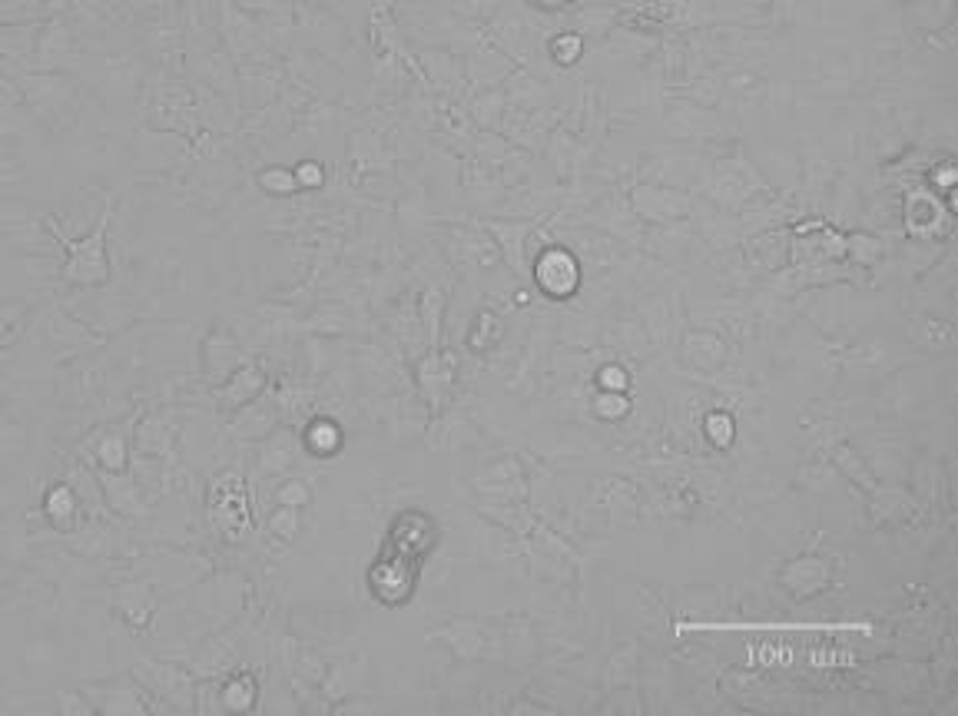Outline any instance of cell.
Instances as JSON below:
<instances>
[{
  "label": "cell",
  "instance_id": "obj_1",
  "mask_svg": "<svg viewBox=\"0 0 958 716\" xmlns=\"http://www.w3.org/2000/svg\"><path fill=\"white\" fill-rule=\"evenodd\" d=\"M528 279L548 299H570L580 289L584 269H580V259L567 246L551 243L535 252V269L528 272Z\"/></svg>",
  "mask_w": 958,
  "mask_h": 716
},
{
  "label": "cell",
  "instance_id": "obj_2",
  "mask_svg": "<svg viewBox=\"0 0 958 716\" xmlns=\"http://www.w3.org/2000/svg\"><path fill=\"white\" fill-rule=\"evenodd\" d=\"M630 206L640 220L647 223H656V226H677L684 220L693 217L697 209V199L684 189H674V186H656V183H643L634 189L630 196Z\"/></svg>",
  "mask_w": 958,
  "mask_h": 716
},
{
  "label": "cell",
  "instance_id": "obj_3",
  "mask_svg": "<svg viewBox=\"0 0 958 716\" xmlns=\"http://www.w3.org/2000/svg\"><path fill=\"white\" fill-rule=\"evenodd\" d=\"M66 279L73 285H103L110 279V259H107V223H100L94 230V236H87L84 243H77L70 249L66 259Z\"/></svg>",
  "mask_w": 958,
  "mask_h": 716
},
{
  "label": "cell",
  "instance_id": "obj_4",
  "mask_svg": "<svg viewBox=\"0 0 958 716\" xmlns=\"http://www.w3.org/2000/svg\"><path fill=\"white\" fill-rule=\"evenodd\" d=\"M87 696L97 713H150V709H157V703L146 696L143 683L126 674L110 683L87 687Z\"/></svg>",
  "mask_w": 958,
  "mask_h": 716
},
{
  "label": "cell",
  "instance_id": "obj_5",
  "mask_svg": "<svg viewBox=\"0 0 958 716\" xmlns=\"http://www.w3.org/2000/svg\"><path fill=\"white\" fill-rule=\"evenodd\" d=\"M110 601H113L116 614L133 630H143L157 614V591H153V584H146V581H126V584L113 588Z\"/></svg>",
  "mask_w": 958,
  "mask_h": 716
},
{
  "label": "cell",
  "instance_id": "obj_6",
  "mask_svg": "<svg viewBox=\"0 0 958 716\" xmlns=\"http://www.w3.org/2000/svg\"><path fill=\"white\" fill-rule=\"evenodd\" d=\"M667 129L671 136H680V139H713L720 136L723 123L713 110L700 103H674L667 116Z\"/></svg>",
  "mask_w": 958,
  "mask_h": 716
},
{
  "label": "cell",
  "instance_id": "obj_7",
  "mask_svg": "<svg viewBox=\"0 0 958 716\" xmlns=\"http://www.w3.org/2000/svg\"><path fill=\"white\" fill-rule=\"evenodd\" d=\"M100 481H103L110 511H116L120 518H143L146 511H150V501H146V494H143V484H136V478H130L126 471H120V474L103 471Z\"/></svg>",
  "mask_w": 958,
  "mask_h": 716
},
{
  "label": "cell",
  "instance_id": "obj_8",
  "mask_svg": "<svg viewBox=\"0 0 958 716\" xmlns=\"http://www.w3.org/2000/svg\"><path fill=\"white\" fill-rule=\"evenodd\" d=\"M40 505H44V518H47L57 531H73V528L81 524V518H84L81 494H77V487H73L70 481H57V484H50Z\"/></svg>",
  "mask_w": 958,
  "mask_h": 716
},
{
  "label": "cell",
  "instance_id": "obj_9",
  "mask_svg": "<svg viewBox=\"0 0 958 716\" xmlns=\"http://www.w3.org/2000/svg\"><path fill=\"white\" fill-rule=\"evenodd\" d=\"M488 233L498 236L501 252L507 256V266L518 272L521 279H528V252H531V223H484Z\"/></svg>",
  "mask_w": 958,
  "mask_h": 716
},
{
  "label": "cell",
  "instance_id": "obj_10",
  "mask_svg": "<svg viewBox=\"0 0 958 716\" xmlns=\"http://www.w3.org/2000/svg\"><path fill=\"white\" fill-rule=\"evenodd\" d=\"M143 683L150 687L146 693H167L170 700L183 696V700L193 706L196 683H193V677H189V674H183V670H180V667H173V664H157V661H146Z\"/></svg>",
  "mask_w": 958,
  "mask_h": 716
},
{
  "label": "cell",
  "instance_id": "obj_11",
  "mask_svg": "<svg viewBox=\"0 0 958 716\" xmlns=\"http://www.w3.org/2000/svg\"><path fill=\"white\" fill-rule=\"evenodd\" d=\"M942 217H945V209L935 199V193L916 189V193L906 196V230H909L912 239H925Z\"/></svg>",
  "mask_w": 958,
  "mask_h": 716
},
{
  "label": "cell",
  "instance_id": "obj_12",
  "mask_svg": "<svg viewBox=\"0 0 958 716\" xmlns=\"http://www.w3.org/2000/svg\"><path fill=\"white\" fill-rule=\"evenodd\" d=\"M912 342L922 345V348H932V351H951L955 345V325L951 319H938V316H912V329H909Z\"/></svg>",
  "mask_w": 958,
  "mask_h": 716
},
{
  "label": "cell",
  "instance_id": "obj_13",
  "mask_svg": "<svg viewBox=\"0 0 958 716\" xmlns=\"http://www.w3.org/2000/svg\"><path fill=\"white\" fill-rule=\"evenodd\" d=\"M219 690V700H223V709L230 713H246L256 706V696H259V687L253 680V674H233L226 677L223 683L216 687Z\"/></svg>",
  "mask_w": 958,
  "mask_h": 716
},
{
  "label": "cell",
  "instance_id": "obj_14",
  "mask_svg": "<svg viewBox=\"0 0 958 716\" xmlns=\"http://www.w3.org/2000/svg\"><path fill=\"white\" fill-rule=\"evenodd\" d=\"M94 458H97V465H100L107 474L130 471V465H133V452H130L126 435H123V432H110V435H103V439L97 442V448H94Z\"/></svg>",
  "mask_w": 958,
  "mask_h": 716
},
{
  "label": "cell",
  "instance_id": "obj_15",
  "mask_svg": "<svg viewBox=\"0 0 958 716\" xmlns=\"http://www.w3.org/2000/svg\"><path fill=\"white\" fill-rule=\"evenodd\" d=\"M259 388H262V375H259V369L256 366H246V369H236L233 375H230V382L223 385V402L230 405V408H243L246 402H253L256 395H259Z\"/></svg>",
  "mask_w": 958,
  "mask_h": 716
},
{
  "label": "cell",
  "instance_id": "obj_16",
  "mask_svg": "<svg viewBox=\"0 0 958 716\" xmlns=\"http://www.w3.org/2000/svg\"><path fill=\"white\" fill-rule=\"evenodd\" d=\"M912 17L929 34L951 27V0H912Z\"/></svg>",
  "mask_w": 958,
  "mask_h": 716
},
{
  "label": "cell",
  "instance_id": "obj_17",
  "mask_svg": "<svg viewBox=\"0 0 958 716\" xmlns=\"http://www.w3.org/2000/svg\"><path fill=\"white\" fill-rule=\"evenodd\" d=\"M501 335H504V322H501V316L498 312H491V309H481L478 316H475V325H471V348H491V345H498L501 342Z\"/></svg>",
  "mask_w": 958,
  "mask_h": 716
},
{
  "label": "cell",
  "instance_id": "obj_18",
  "mask_svg": "<svg viewBox=\"0 0 958 716\" xmlns=\"http://www.w3.org/2000/svg\"><path fill=\"white\" fill-rule=\"evenodd\" d=\"M236 421H249V424H233V432L240 439H266L272 432V415H259V405L246 402L236 415Z\"/></svg>",
  "mask_w": 958,
  "mask_h": 716
},
{
  "label": "cell",
  "instance_id": "obj_19",
  "mask_svg": "<svg viewBox=\"0 0 958 716\" xmlns=\"http://www.w3.org/2000/svg\"><path fill=\"white\" fill-rule=\"evenodd\" d=\"M551 57H554V63H561V66H574V63L584 57V37H580V30H564V34H557V37L551 40Z\"/></svg>",
  "mask_w": 958,
  "mask_h": 716
},
{
  "label": "cell",
  "instance_id": "obj_20",
  "mask_svg": "<svg viewBox=\"0 0 958 716\" xmlns=\"http://www.w3.org/2000/svg\"><path fill=\"white\" fill-rule=\"evenodd\" d=\"M259 183H262L269 193H275V196H288V193H296V189H299V183H296V170H285V166H272V170H266V173L259 176Z\"/></svg>",
  "mask_w": 958,
  "mask_h": 716
},
{
  "label": "cell",
  "instance_id": "obj_21",
  "mask_svg": "<svg viewBox=\"0 0 958 716\" xmlns=\"http://www.w3.org/2000/svg\"><path fill=\"white\" fill-rule=\"evenodd\" d=\"M275 501H279L282 508H306L309 501H312V491H309V484H306V481H299V478H288V481L279 487Z\"/></svg>",
  "mask_w": 958,
  "mask_h": 716
},
{
  "label": "cell",
  "instance_id": "obj_22",
  "mask_svg": "<svg viewBox=\"0 0 958 716\" xmlns=\"http://www.w3.org/2000/svg\"><path fill=\"white\" fill-rule=\"evenodd\" d=\"M309 445L316 455H332L339 448V432L332 421H316L312 432H309Z\"/></svg>",
  "mask_w": 958,
  "mask_h": 716
},
{
  "label": "cell",
  "instance_id": "obj_23",
  "mask_svg": "<svg viewBox=\"0 0 958 716\" xmlns=\"http://www.w3.org/2000/svg\"><path fill=\"white\" fill-rule=\"evenodd\" d=\"M296 183L306 186V189L322 186V166H316V163H303V166L296 170Z\"/></svg>",
  "mask_w": 958,
  "mask_h": 716
},
{
  "label": "cell",
  "instance_id": "obj_24",
  "mask_svg": "<svg viewBox=\"0 0 958 716\" xmlns=\"http://www.w3.org/2000/svg\"><path fill=\"white\" fill-rule=\"evenodd\" d=\"M601 382H604L607 388H614V385L624 388V385H627V375H624L621 366H604V369H601Z\"/></svg>",
  "mask_w": 958,
  "mask_h": 716
},
{
  "label": "cell",
  "instance_id": "obj_25",
  "mask_svg": "<svg viewBox=\"0 0 958 716\" xmlns=\"http://www.w3.org/2000/svg\"><path fill=\"white\" fill-rule=\"evenodd\" d=\"M531 4H535L538 11H551V14H554V11H564V8H570L574 0H531Z\"/></svg>",
  "mask_w": 958,
  "mask_h": 716
},
{
  "label": "cell",
  "instance_id": "obj_26",
  "mask_svg": "<svg viewBox=\"0 0 958 716\" xmlns=\"http://www.w3.org/2000/svg\"><path fill=\"white\" fill-rule=\"evenodd\" d=\"M902 4H912V0H902Z\"/></svg>",
  "mask_w": 958,
  "mask_h": 716
}]
</instances>
